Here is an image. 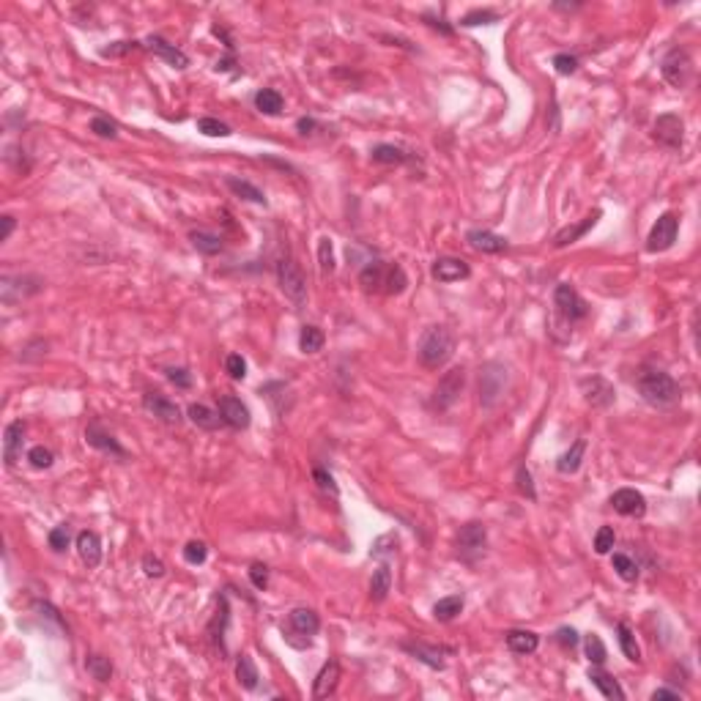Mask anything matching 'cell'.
I'll return each instance as SVG.
<instances>
[{"mask_svg":"<svg viewBox=\"0 0 701 701\" xmlns=\"http://www.w3.org/2000/svg\"><path fill=\"white\" fill-rule=\"evenodd\" d=\"M455 353V334L450 332L447 326H430L427 332L422 334L420 346H417V356H420V365L427 370L444 368Z\"/></svg>","mask_w":701,"mask_h":701,"instance_id":"obj_1","label":"cell"},{"mask_svg":"<svg viewBox=\"0 0 701 701\" xmlns=\"http://www.w3.org/2000/svg\"><path fill=\"white\" fill-rule=\"evenodd\" d=\"M635 386H638L641 398L655 408H668L680 400V386L663 370H644L638 375Z\"/></svg>","mask_w":701,"mask_h":701,"instance_id":"obj_2","label":"cell"},{"mask_svg":"<svg viewBox=\"0 0 701 701\" xmlns=\"http://www.w3.org/2000/svg\"><path fill=\"white\" fill-rule=\"evenodd\" d=\"M277 282H280V291L285 294V298H291L296 307H304V301H307V280L301 274V266L291 255H282L277 261Z\"/></svg>","mask_w":701,"mask_h":701,"instance_id":"obj_3","label":"cell"},{"mask_svg":"<svg viewBox=\"0 0 701 701\" xmlns=\"http://www.w3.org/2000/svg\"><path fill=\"white\" fill-rule=\"evenodd\" d=\"M507 368L499 365V362H488L479 368V403L485 408H493V405L502 400L504 389H507Z\"/></svg>","mask_w":701,"mask_h":701,"instance_id":"obj_4","label":"cell"},{"mask_svg":"<svg viewBox=\"0 0 701 701\" xmlns=\"http://www.w3.org/2000/svg\"><path fill=\"white\" fill-rule=\"evenodd\" d=\"M660 71H663V80H666L671 88H687L690 80H693V58L687 50L677 47L663 58L660 63Z\"/></svg>","mask_w":701,"mask_h":701,"instance_id":"obj_5","label":"cell"},{"mask_svg":"<svg viewBox=\"0 0 701 701\" xmlns=\"http://www.w3.org/2000/svg\"><path fill=\"white\" fill-rule=\"evenodd\" d=\"M463 384H466V370L463 368H452L450 373H444L441 381L436 384V389H433L430 405H433L436 411L452 408L455 400L460 398V392H463Z\"/></svg>","mask_w":701,"mask_h":701,"instance_id":"obj_6","label":"cell"},{"mask_svg":"<svg viewBox=\"0 0 701 701\" xmlns=\"http://www.w3.org/2000/svg\"><path fill=\"white\" fill-rule=\"evenodd\" d=\"M485 543H488V531L482 524H466L460 531H457V556L463 561H474L482 556L485 551Z\"/></svg>","mask_w":701,"mask_h":701,"instance_id":"obj_7","label":"cell"},{"mask_svg":"<svg viewBox=\"0 0 701 701\" xmlns=\"http://www.w3.org/2000/svg\"><path fill=\"white\" fill-rule=\"evenodd\" d=\"M554 304H556L559 316L564 318V321H570V323H576V321H581V318L589 316L586 301L578 296V291H576L570 282H561V285H556V291H554Z\"/></svg>","mask_w":701,"mask_h":701,"instance_id":"obj_8","label":"cell"},{"mask_svg":"<svg viewBox=\"0 0 701 701\" xmlns=\"http://www.w3.org/2000/svg\"><path fill=\"white\" fill-rule=\"evenodd\" d=\"M652 137L660 142L668 151H680L685 140V123L680 115L666 113V115H658V121L652 126Z\"/></svg>","mask_w":701,"mask_h":701,"instance_id":"obj_9","label":"cell"},{"mask_svg":"<svg viewBox=\"0 0 701 701\" xmlns=\"http://www.w3.org/2000/svg\"><path fill=\"white\" fill-rule=\"evenodd\" d=\"M677 233H680V219L674 217V214H663L652 230H649V239H647V249L649 252H666L674 246L677 242Z\"/></svg>","mask_w":701,"mask_h":701,"instance_id":"obj_10","label":"cell"},{"mask_svg":"<svg viewBox=\"0 0 701 701\" xmlns=\"http://www.w3.org/2000/svg\"><path fill=\"white\" fill-rule=\"evenodd\" d=\"M611 507L625 515V518H644L647 512V499L635 488H619V491L611 496Z\"/></svg>","mask_w":701,"mask_h":701,"instance_id":"obj_11","label":"cell"},{"mask_svg":"<svg viewBox=\"0 0 701 701\" xmlns=\"http://www.w3.org/2000/svg\"><path fill=\"white\" fill-rule=\"evenodd\" d=\"M22 447H25V425L19 420L9 422L6 430H3V460H6L9 469L19 460Z\"/></svg>","mask_w":701,"mask_h":701,"instance_id":"obj_12","label":"cell"},{"mask_svg":"<svg viewBox=\"0 0 701 701\" xmlns=\"http://www.w3.org/2000/svg\"><path fill=\"white\" fill-rule=\"evenodd\" d=\"M581 389H583L586 403H592L595 408H608L613 403V398H616L613 386L606 378H600V375H592V378L581 381Z\"/></svg>","mask_w":701,"mask_h":701,"instance_id":"obj_13","label":"cell"},{"mask_svg":"<svg viewBox=\"0 0 701 701\" xmlns=\"http://www.w3.org/2000/svg\"><path fill=\"white\" fill-rule=\"evenodd\" d=\"M142 405H145V411L154 414L159 422H167V425H178V422H181V408H178L173 400H167L165 395L148 392V395L142 398Z\"/></svg>","mask_w":701,"mask_h":701,"instance_id":"obj_14","label":"cell"},{"mask_svg":"<svg viewBox=\"0 0 701 701\" xmlns=\"http://www.w3.org/2000/svg\"><path fill=\"white\" fill-rule=\"evenodd\" d=\"M430 274L438 282H460L466 280V277H472V269H469V263L460 261V258H438L433 263V269H430Z\"/></svg>","mask_w":701,"mask_h":701,"instance_id":"obj_15","label":"cell"},{"mask_svg":"<svg viewBox=\"0 0 701 701\" xmlns=\"http://www.w3.org/2000/svg\"><path fill=\"white\" fill-rule=\"evenodd\" d=\"M219 417H222L225 425L236 427V430H244V427H249V408H246L239 398H233V395L219 398Z\"/></svg>","mask_w":701,"mask_h":701,"instance_id":"obj_16","label":"cell"},{"mask_svg":"<svg viewBox=\"0 0 701 701\" xmlns=\"http://www.w3.org/2000/svg\"><path fill=\"white\" fill-rule=\"evenodd\" d=\"M85 441L93 447V450H99V452H105V455H113V457H118V460H126V450H123L121 444L115 441V438L110 436L107 430H102L96 422L93 425H88V430H85Z\"/></svg>","mask_w":701,"mask_h":701,"instance_id":"obj_17","label":"cell"},{"mask_svg":"<svg viewBox=\"0 0 701 701\" xmlns=\"http://www.w3.org/2000/svg\"><path fill=\"white\" fill-rule=\"evenodd\" d=\"M288 628L296 635L310 638V635H316L321 630V619H318V613L313 608H294L288 613Z\"/></svg>","mask_w":701,"mask_h":701,"instance_id":"obj_18","label":"cell"},{"mask_svg":"<svg viewBox=\"0 0 701 701\" xmlns=\"http://www.w3.org/2000/svg\"><path fill=\"white\" fill-rule=\"evenodd\" d=\"M466 242L477 252H485V255H496V252H504L507 249V239L504 236H496L491 230H469L466 233Z\"/></svg>","mask_w":701,"mask_h":701,"instance_id":"obj_19","label":"cell"},{"mask_svg":"<svg viewBox=\"0 0 701 701\" xmlns=\"http://www.w3.org/2000/svg\"><path fill=\"white\" fill-rule=\"evenodd\" d=\"M77 554H80V559L85 561L88 567H99V561H102V540H99V534L96 531H80L77 534Z\"/></svg>","mask_w":701,"mask_h":701,"instance_id":"obj_20","label":"cell"},{"mask_svg":"<svg viewBox=\"0 0 701 701\" xmlns=\"http://www.w3.org/2000/svg\"><path fill=\"white\" fill-rule=\"evenodd\" d=\"M337 682H340V663H337V660L323 663V668L318 671V677H316V685H313V699H326V696H332Z\"/></svg>","mask_w":701,"mask_h":701,"instance_id":"obj_21","label":"cell"},{"mask_svg":"<svg viewBox=\"0 0 701 701\" xmlns=\"http://www.w3.org/2000/svg\"><path fill=\"white\" fill-rule=\"evenodd\" d=\"M145 44H148V50H151V53L159 55L162 61H167V63H170V66H175V69H187V66H189V58L181 53L178 47L167 44L165 38H159V36H151V38H148Z\"/></svg>","mask_w":701,"mask_h":701,"instance_id":"obj_22","label":"cell"},{"mask_svg":"<svg viewBox=\"0 0 701 701\" xmlns=\"http://www.w3.org/2000/svg\"><path fill=\"white\" fill-rule=\"evenodd\" d=\"M386 274H389V263L370 261L359 271V282H362L365 291H386Z\"/></svg>","mask_w":701,"mask_h":701,"instance_id":"obj_23","label":"cell"},{"mask_svg":"<svg viewBox=\"0 0 701 701\" xmlns=\"http://www.w3.org/2000/svg\"><path fill=\"white\" fill-rule=\"evenodd\" d=\"M25 282H31V277L25 274H19V277H11V274H6L3 280H0V296H3V301L6 304H14V301H19V298H25V296H33L36 291L33 288H25Z\"/></svg>","mask_w":701,"mask_h":701,"instance_id":"obj_24","label":"cell"},{"mask_svg":"<svg viewBox=\"0 0 701 701\" xmlns=\"http://www.w3.org/2000/svg\"><path fill=\"white\" fill-rule=\"evenodd\" d=\"M597 219H600V211H592L589 217H583V219H581L578 225H570V228L559 230V233H556V239H554V246H559V249H561V246H567V244H573V242H578V239L583 236V233H586V230L595 228Z\"/></svg>","mask_w":701,"mask_h":701,"instance_id":"obj_25","label":"cell"},{"mask_svg":"<svg viewBox=\"0 0 701 701\" xmlns=\"http://www.w3.org/2000/svg\"><path fill=\"white\" fill-rule=\"evenodd\" d=\"M507 647L515 655H531L540 647V635L531 630H509L507 633Z\"/></svg>","mask_w":701,"mask_h":701,"instance_id":"obj_26","label":"cell"},{"mask_svg":"<svg viewBox=\"0 0 701 701\" xmlns=\"http://www.w3.org/2000/svg\"><path fill=\"white\" fill-rule=\"evenodd\" d=\"M589 680H592V685H595L606 699H611V701L625 699V690L619 687V682L613 680L611 674H606V671H600V668H592V671H589Z\"/></svg>","mask_w":701,"mask_h":701,"instance_id":"obj_27","label":"cell"},{"mask_svg":"<svg viewBox=\"0 0 701 701\" xmlns=\"http://www.w3.org/2000/svg\"><path fill=\"white\" fill-rule=\"evenodd\" d=\"M583 455H586V438H578V441L556 460V469H559L561 474H576L581 469Z\"/></svg>","mask_w":701,"mask_h":701,"instance_id":"obj_28","label":"cell"},{"mask_svg":"<svg viewBox=\"0 0 701 701\" xmlns=\"http://www.w3.org/2000/svg\"><path fill=\"white\" fill-rule=\"evenodd\" d=\"M403 649L408 652V655H414L417 660H422L425 666H430V668H444V660H441V655H444V649H438V647H425V644H411V641H405L403 644Z\"/></svg>","mask_w":701,"mask_h":701,"instance_id":"obj_29","label":"cell"},{"mask_svg":"<svg viewBox=\"0 0 701 701\" xmlns=\"http://www.w3.org/2000/svg\"><path fill=\"white\" fill-rule=\"evenodd\" d=\"M187 414H189L192 425H197L200 430H217V427L222 425V417H219L217 411H211L209 405L192 403L189 408H187Z\"/></svg>","mask_w":701,"mask_h":701,"instance_id":"obj_30","label":"cell"},{"mask_svg":"<svg viewBox=\"0 0 701 701\" xmlns=\"http://www.w3.org/2000/svg\"><path fill=\"white\" fill-rule=\"evenodd\" d=\"M389 592H392V570H389V564L384 561V564L373 573V581H370V597H373L375 603H384Z\"/></svg>","mask_w":701,"mask_h":701,"instance_id":"obj_31","label":"cell"},{"mask_svg":"<svg viewBox=\"0 0 701 701\" xmlns=\"http://www.w3.org/2000/svg\"><path fill=\"white\" fill-rule=\"evenodd\" d=\"M236 680H239L242 687H246V690H255V687H258L261 674H258V668H255V663H252L249 655H239V660H236Z\"/></svg>","mask_w":701,"mask_h":701,"instance_id":"obj_32","label":"cell"},{"mask_svg":"<svg viewBox=\"0 0 701 701\" xmlns=\"http://www.w3.org/2000/svg\"><path fill=\"white\" fill-rule=\"evenodd\" d=\"M225 184H228L230 189L239 194V197H244V200H249V203H258V206H266V194H263L255 184L242 181V178H236V175H228V178H225Z\"/></svg>","mask_w":701,"mask_h":701,"instance_id":"obj_33","label":"cell"},{"mask_svg":"<svg viewBox=\"0 0 701 701\" xmlns=\"http://www.w3.org/2000/svg\"><path fill=\"white\" fill-rule=\"evenodd\" d=\"M460 611H463V595L441 597L436 606H433V616H436L438 622H452Z\"/></svg>","mask_w":701,"mask_h":701,"instance_id":"obj_34","label":"cell"},{"mask_svg":"<svg viewBox=\"0 0 701 701\" xmlns=\"http://www.w3.org/2000/svg\"><path fill=\"white\" fill-rule=\"evenodd\" d=\"M370 157H373V162H378V165H403V162H408V154H405L403 148L389 145V142L375 145V148L370 151Z\"/></svg>","mask_w":701,"mask_h":701,"instance_id":"obj_35","label":"cell"},{"mask_svg":"<svg viewBox=\"0 0 701 701\" xmlns=\"http://www.w3.org/2000/svg\"><path fill=\"white\" fill-rule=\"evenodd\" d=\"M189 242L197 252H203V255H217V252H222V239L219 236H214V233H206V230H192L189 233Z\"/></svg>","mask_w":701,"mask_h":701,"instance_id":"obj_36","label":"cell"},{"mask_svg":"<svg viewBox=\"0 0 701 701\" xmlns=\"http://www.w3.org/2000/svg\"><path fill=\"white\" fill-rule=\"evenodd\" d=\"M85 668L96 682H107L113 677V663H110V658H105V655H88Z\"/></svg>","mask_w":701,"mask_h":701,"instance_id":"obj_37","label":"cell"},{"mask_svg":"<svg viewBox=\"0 0 701 701\" xmlns=\"http://www.w3.org/2000/svg\"><path fill=\"white\" fill-rule=\"evenodd\" d=\"M255 107L261 113H266V115H277L282 110V96L277 90H271V88H263V90L255 93Z\"/></svg>","mask_w":701,"mask_h":701,"instance_id":"obj_38","label":"cell"},{"mask_svg":"<svg viewBox=\"0 0 701 701\" xmlns=\"http://www.w3.org/2000/svg\"><path fill=\"white\" fill-rule=\"evenodd\" d=\"M616 633H619V647L625 652V658L633 660V663H641V647L635 644V635L628 625H616Z\"/></svg>","mask_w":701,"mask_h":701,"instance_id":"obj_39","label":"cell"},{"mask_svg":"<svg viewBox=\"0 0 701 701\" xmlns=\"http://www.w3.org/2000/svg\"><path fill=\"white\" fill-rule=\"evenodd\" d=\"M323 332L318 329V326H304L301 334H298V348L304 350V353H318V350L323 348Z\"/></svg>","mask_w":701,"mask_h":701,"instance_id":"obj_40","label":"cell"},{"mask_svg":"<svg viewBox=\"0 0 701 701\" xmlns=\"http://www.w3.org/2000/svg\"><path fill=\"white\" fill-rule=\"evenodd\" d=\"M583 649H586V658H589V663H595V666H603L606 660H608V649L603 644V638L595 635V633H589L586 635V641H583Z\"/></svg>","mask_w":701,"mask_h":701,"instance_id":"obj_41","label":"cell"},{"mask_svg":"<svg viewBox=\"0 0 701 701\" xmlns=\"http://www.w3.org/2000/svg\"><path fill=\"white\" fill-rule=\"evenodd\" d=\"M611 564H613V570L619 573V578H622V581L633 583V581L638 578V564H635V561H633L628 554H613Z\"/></svg>","mask_w":701,"mask_h":701,"instance_id":"obj_42","label":"cell"},{"mask_svg":"<svg viewBox=\"0 0 701 701\" xmlns=\"http://www.w3.org/2000/svg\"><path fill=\"white\" fill-rule=\"evenodd\" d=\"M405 285H408V277H405V271L398 266V263H389V274H386V291L384 294H403Z\"/></svg>","mask_w":701,"mask_h":701,"instance_id":"obj_43","label":"cell"},{"mask_svg":"<svg viewBox=\"0 0 701 701\" xmlns=\"http://www.w3.org/2000/svg\"><path fill=\"white\" fill-rule=\"evenodd\" d=\"M47 540H50V548L61 554V551H66V548H69V543H71V529L66 524L55 526L53 531H50V537H47Z\"/></svg>","mask_w":701,"mask_h":701,"instance_id":"obj_44","label":"cell"},{"mask_svg":"<svg viewBox=\"0 0 701 701\" xmlns=\"http://www.w3.org/2000/svg\"><path fill=\"white\" fill-rule=\"evenodd\" d=\"M493 22H499V14L491 11V9H477V11L460 19V25H466V28H472V25H493Z\"/></svg>","mask_w":701,"mask_h":701,"instance_id":"obj_45","label":"cell"},{"mask_svg":"<svg viewBox=\"0 0 701 701\" xmlns=\"http://www.w3.org/2000/svg\"><path fill=\"white\" fill-rule=\"evenodd\" d=\"M197 132H203L209 137H228L230 126H225V123L217 121V118H200L197 121Z\"/></svg>","mask_w":701,"mask_h":701,"instance_id":"obj_46","label":"cell"},{"mask_svg":"<svg viewBox=\"0 0 701 701\" xmlns=\"http://www.w3.org/2000/svg\"><path fill=\"white\" fill-rule=\"evenodd\" d=\"M206 556H209V548H206V543H200V540H192V543H187V548H184L187 564H203Z\"/></svg>","mask_w":701,"mask_h":701,"instance_id":"obj_47","label":"cell"},{"mask_svg":"<svg viewBox=\"0 0 701 701\" xmlns=\"http://www.w3.org/2000/svg\"><path fill=\"white\" fill-rule=\"evenodd\" d=\"M318 263H321V271L323 274L334 271V249L329 239H321V244H318Z\"/></svg>","mask_w":701,"mask_h":701,"instance_id":"obj_48","label":"cell"},{"mask_svg":"<svg viewBox=\"0 0 701 701\" xmlns=\"http://www.w3.org/2000/svg\"><path fill=\"white\" fill-rule=\"evenodd\" d=\"M225 373H228L233 381H242L246 375V362L242 353H230L228 359H225Z\"/></svg>","mask_w":701,"mask_h":701,"instance_id":"obj_49","label":"cell"},{"mask_svg":"<svg viewBox=\"0 0 701 701\" xmlns=\"http://www.w3.org/2000/svg\"><path fill=\"white\" fill-rule=\"evenodd\" d=\"M613 543H616V534H613L611 526H600V529H597V534H595V551L597 554H608V551L613 548Z\"/></svg>","mask_w":701,"mask_h":701,"instance_id":"obj_50","label":"cell"},{"mask_svg":"<svg viewBox=\"0 0 701 701\" xmlns=\"http://www.w3.org/2000/svg\"><path fill=\"white\" fill-rule=\"evenodd\" d=\"M28 460H31V466L33 469H50L53 466L55 455L47 450V447H33L31 452H28Z\"/></svg>","mask_w":701,"mask_h":701,"instance_id":"obj_51","label":"cell"},{"mask_svg":"<svg viewBox=\"0 0 701 701\" xmlns=\"http://www.w3.org/2000/svg\"><path fill=\"white\" fill-rule=\"evenodd\" d=\"M90 132H96L99 137H115V135H118V126L110 121V118H102V115H96V118L90 121Z\"/></svg>","mask_w":701,"mask_h":701,"instance_id":"obj_52","label":"cell"},{"mask_svg":"<svg viewBox=\"0 0 701 701\" xmlns=\"http://www.w3.org/2000/svg\"><path fill=\"white\" fill-rule=\"evenodd\" d=\"M167 381L175 384L178 389H189L192 386V373L184 368H170L167 370Z\"/></svg>","mask_w":701,"mask_h":701,"instance_id":"obj_53","label":"cell"},{"mask_svg":"<svg viewBox=\"0 0 701 701\" xmlns=\"http://www.w3.org/2000/svg\"><path fill=\"white\" fill-rule=\"evenodd\" d=\"M140 44L137 41H115V44H110L102 50V58H118V55H126L132 53V50H137Z\"/></svg>","mask_w":701,"mask_h":701,"instance_id":"obj_54","label":"cell"},{"mask_svg":"<svg viewBox=\"0 0 701 701\" xmlns=\"http://www.w3.org/2000/svg\"><path fill=\"white\" fill-rule=\"evenodd\" d=\"M554 66H556L559 74H573V71L578 69V58H573V55H567V53H559L554 58Z\"/></svg>","mask_w":701,"mask_h":701,"instance_id":"obj_55","label":"cell"},{"mask_svg":"<svg viewBox=\"0 0 701 701\" xmlns=\"http://www.w3.org/2000/svg\"><path fill=\"white\" fill-rule=\"evenodd\" d=\"M142 570H145V576L148 578H162L165 576V564H162V559H157V556H142Z\"/></svg>","mask_w":701,"mask_h":701,"instance_id":"obj_56","label":"cell"},{"mask_svg":"<svg viewBox=\"0 0 701 701\" xmlns=\"http://www.w3.org/2000/svg\"><path fill=\"white\" fill-rule=\"evenodd\" d=\"M249 581L255 583V589H266V586H269V567L252 564V567H249Z\"/></svg>","mask_w":701,"mask_h":701,"instance_id":"obj_57","label":"cell"},{"mask_svg":"<svg viewBox=\"0 0 701 701\" xmlns=\"http://www.w3.org/2000/svg\"><path fill=\"white\" fill-rule=\"evenodd\" d=\"M518 488H521V493H526L529 499H537V493H534V485H531V474H529V469H526V466H521V469H518Z\"/></svg>","mask_w":701,"mask_h":701,"instance_id":"obj_58","label":"cell"},{"mask_svg":"<svg viewBox=\"0 0 701 701\" xmlns=\"http://www.w3.org/2000/svg\"><path fill=\"white\" fill-rule=\"evenodd\" d=\"M313 477H316V482L323 488V491H329L332 496H337V485H334V477L329 472H323V469H316L313 472Z\"/></svg>","mask_w":701,"mask_h":701,"instance_id":"obj_59","label":"cell"},{"mask_svg":"<svg viewBox=\"0 0 701 701\" xmlns=\"http://www.w3.org/2000/svg\"><path fill=\"white\" fill-rule=\"evenodd\" d=\"M556 638H559V644L564 649H573V647H578V633L573 630V628H561L559 633H556Z\"/></svg>","mask_w":701,"mask_h":701,"instance_id":"obj_60","label":"cell"},{"mask_svg":"<svg viewBox=\"0 0 701 701\" xmlns=\"http://www.w3.org/2000/svg\"><path fill=\"white\" fill-rule=\"evenodd\" d=\"M0 222H3V230H0V242H9V236H11V233H14V228H17V219L6 214V217H3Z\"/></svg>","mask_w":701,"mask_h":701,"instance_id":"obj_61","label":"cell"},{"mask_svg":"<svg viewBox=\"0 0 701 701\" xmlns=\"http://www.w3.org/2000/svg\"><path fill=\"white\" fill-rule=\"evenodd\" d=\"M682 696L677 693V690H666V687H660V690H655L652 693V701H680Z\"/></svg>","mask_w":701,"mask_h":701,"instance_id":"obj_62","label":"cell"},{"mask_svg":"<svg viewBox=\"0 0 701 701\" xmlns=\"http://www.w3.org/2000/svg\"><path fill=\"white\" fill-rule=\"evenodd\" d=\"M425 19H427V25H433V28H438L441 33H447V36L452 33V28H450V25H444V19H433V17H425Z\"/></svg>","mask_w":701,"mask_h":701,"instance_id":"obj_63","label":"cell"},{"mask_svg":"<svg viewBox=\"0 0 701 701\" xmlns=\"http://www.w3.org/2000/svg\"><path fill=\"white\" fill-rule=\"evenodd\" d=\"M296 126H298V132H301V135H307V132H313V129H316V121H313V118H298Z\"/></svg>","mask_w":701,"mask_h":701,"instance_id":"obj_64","label":"cell"}]
</instances>
